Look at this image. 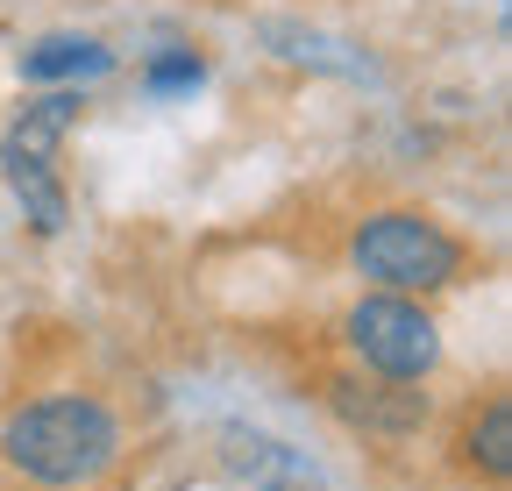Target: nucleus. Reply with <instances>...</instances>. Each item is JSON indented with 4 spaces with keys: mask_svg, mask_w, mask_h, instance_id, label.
<instances>
[{
    "mask_svg": "<svg viewBox=\"0 0 512 491\" xmlns=\"http://www.w3.org/2000/svg\"><path fill=\"white\" fill-rule=\"evenodd\" d=\"M121 435L100 399H36L0 427V456L36 484H86L114 463Z\"/></svg>",
    "mask_w": 512,
    "mask_h": 491,
    "instance_id": "1",
    "label": "nucleus"
},
{
    "mask_svg": "<svg viewBox=\"0 0 512 491\" xmlns=\"http://www.w3.org/2000/svg\"><path fill=\"white\" fill-rule=\"evenodd\" d=\"M271 43H285V57H299V65H328V72H370L363 57L349 43H328V36H299V29H271Z\"/></svg>",
    "mask_w": 512,
    "mask_h": 491,
    "instance_id": "9",
    "label": "nucleus"
},
{
    "mask_svg": "<svg viewBox=\"0 0 512 491\" xmlns=\"http://www.w3.org/2000/svg\"><path fill=\"white\" fill-rule=\"evenodd\" d=\"M349 342H356V356L370 363L377 378H427L434 371V356H441V342H434V321L420 314L413 299H399V292H377V299H363L356 314H349Z\"/></svg>",
    "mask_w": 512,
    "mask_h": 491,
    "instance_id": "4",
    "label": "nucleus"
},
{
    "mask_svg": "<svg viewBox=\"0 0 512 491\" xmlns=\"http://www.w3.org/2000/svg\"><path fill=\"white\" fill-rule=\"evenodd\" d=\"M335 413L356 420V427H377V435H406V427H420L427 399L406 392V378H384V385H335Z\"/></svg>",
    "mask_w": 512,
    "mask_h": 491,
    "instance_id": "6",
    "label": "nucleus"
},
{
    "mask_svg": "<svg viewBox=\"0 0 512 491\" xmlns=\"http://www.w3.org/2000/svg\"><path fill=\"white\" fill-rule=\"evenodd\" d=\"M114 65V50H100L93 36H43L36 50H22V79L50 86V79H100Z\"/></svg>",
    "mask_w": 512,
    "mask_h": 491,
    "instance_id": "7",
    "label": "nucleus"
},
{
    "mask_svg": "<svg viewBox=\"0 0 512 491\" xmlns=\"http://www.w3.org/2000/svg\"><path fill=\"white\" fill-rule=\"evenodd\" d=\"M470 449H477V463H484L491 477H512V406H505V399H491V406H484Z\"/></svg>",
    "mask_w": 512,
    "mask_h": 491,
    "instance_id": "8",
    "label": "nucleus"
},
{
    "mask_svg": "<svg viewBox=\"0 0 512 491\" xmlns=\"http://www.w3.org/2000/svg\"><path fill=\"white\" fill-rule=\"evenodd\" d=\"M356 271L384 292H441L463 271V242L427 214H370L356 228Z\"/></svg>",
    "mask_w": 512,
    "mask_h": 491,
    "instance_id": "2",
    "label": "nucleus"
},
{
    "mask_svg": "<svg viewBox=\"0 0 512 491\" xmlns=\"http://www.w3.org/2000/svg\"><path fill=\"white\" fill-rule=\"evenodd\" d=\"M72 121H79V93H43V100H29V107L15 114L8 143H0V171H8L22 214H29L43 235L64 228V186H57L50 157H57V143H64Z\"/></svg>",
    "mask_w": 512,
    "mask_h": 491,
    "instance_id": "3",
    "label": "nucleus"
},
{
    "mask_svg": "<svg viewBox=\"0 0 512 491\" xmlns=\"http://www.w3.org/2000/svg\"><path fill=\"white\" fill-rule=\"evenodd\" d=\"M228 463H235V477H249L256 491H328V477H320L299 449L271 442V435H235Z\"/></svg>",
    "mask_w": 512,
    "mask_h": 491,
    "instance_id": "5",
    "label": "nucleus"
},
{
    "mask_svg": "<svg viewBox=\"0 0 512 491\" xmlns=\"http://www.w3.org/2000/svg\"><path fill=\"white\" fill-rule=\"evenodd\" d=\"M207 79V65H200V57H192V50H171V57H157V65H150V93H192V86H200Z\"/></svg>",
    "mask_w": 512,
    "mask_h": 491,
    "instance_id": "10",
    "label": "nucleus"
}]
</instances>
